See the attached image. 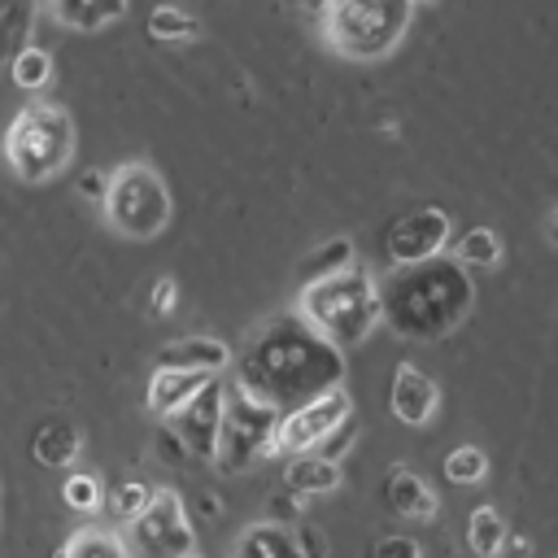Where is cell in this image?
<instances>
[{
    "instance_id": "1",
    "label": "cell",
    "mask_w": 558,
    "mask_h": 558,
    "mask_svg": "<svg viewBox=\"0 0 558 558\" xmlns=\"http://www.w3.org/2000/svg\"><path fill=\"white\" fill-rule=\"evenodd\" d=\"M235 388L253 401L270 405L275 414H288L331 388H344V353L323 344L296 314H275L262 323L244 353L231 357Z\"/></svg>"
},
{
    "instance_id": "2",
    "label": "cell",
    "mask_w": 558,
    "mask_h": 558,
    "mask_svg": "<svg viewBox=\"0 0 558 558\" xmlns=\"http://www.w3.org/2000/svg\"><path fill=\"white\" fill-rule=\"evenodd\" d=\"M475 305L471 275L449 257H427L418 266H397L379 283V323L401 340H445Z\"/></svg>"
},
{
    "instance_id": "3",
    "label": "cell",
    "mask_w": 558,
    "mask_h": 558,
    "mask_svg": "<svg viewBox=\"0 0 558 558\" xmlns=\"http://www.w3.org/2000/svg\"><path fill=\"white\" fill-rule=\"evenodd\" d=\"M292 314L323 344H331L336 353H349L379 327V279L353 262L327 279L301 283Z\"/></svg>"
},
{
    "instance_id": "4",
    "label": "cell",
    "mask_w": 558,
    "mask_h": 558,
    "mask_svg": "<svg viewBox=\"0 0 558 558\" xmlns=\"http://www.w3.org/2000/svg\"><path fill=\"white\" fill-rule=\"evenodd\" d=\"M74 118L57 100L22 105L4 131V161L22 183H48L74 161Z\"/></svg>"
},
{
    "instance_id": "5",
    "label": "cell",
    "mask_w": 558,
    "mask_h": 558,
    "mask_svg": "<svg viewBox=\"0 0 558 558\" xmlns=\"http://www.w3.org/2000/svg\"><path fill=\"white\" fill-rule=\"evenodd\" d=\"M410 22H414V4H401V0H388V4L336 0V4L318 9L323 44L344 61H379V57H388L401 44Z\"/></svg>"
},
{
    "instance_id": "6",
    "label": "cell",
    "mask_w": 558,
    "mask_h": 558,
    "mask_svg": "<svg viewBox=\"0 0 558 558\" xmlns=\"http://www.w3.org/2000/svg\"><path fill=\"white\" fill-rule=\"evenodd\" d=\"M100 209H105L109 231H118L122 240H153V235H161L170 227L174 196H170V187H166L157 166L122 161L118 170L105 174Z\"/></svg>"
},
{
    "instance_id": "7",
    "label": "cell",
    "mask_w": 558,
    "mask_h": 558,
    "mask_svg": "<svg viewBox=\"0 0 558 558\" xmlns=\"http://www.w3.org/2000/svg\"><path fill=\"white\" fill-rule=\"evenodd\" d=\"M279 414L262 401H253L248 392H240L235 384L222 392V418H218V440H214V466L227 475L248 471L257 458L270 453V436H275Z\"/></svg>"
},
{
    "instance_id": "8",
    "label": "cell",
    "mask_w": 558,
    "mask_h": 558,
    "mask_svg": "<svg viewBox=\"0 0 558 558\" xmlns=\"http://www.w3.org/2000/svg\"><path fill=\"white\" fill-rule=\"evenodd\" d=\"M126 554L140 558H192L196 532L187 519V506L174 488H153V501L126 523Z\"/></svg>"
},
{
    "instance_id": "9",
    "label": "cell",
    "mask_w": 558,
    "mask_h": 558,
    "mask_svg": "<svg viewBox=\"0 0 558 558\" xmlns=\"http://www.w3.org/2000/svg\"><path fill=\"white\" fill-rule=\"evenodd\" d=\"M353 418V397L349 388H331L288 414H279L275 423V436H270V449H283V453H314L336 427H344Z\"/></svg>"
},
{
    "instance_id": "10",
    "label": "cell",
    "mask_w": 558,
    "mask_h": 558,
    "mask_svg": "<svg viewBox=\"0 0 558 558\" xmlns=\"http://www.w3.org/2000/svg\"><path fill=\"white\" fill-rule=\"evenodd\" d=\"M384 244H388L392 266H418L427 257H440L449 244V214L440 205L405 209L401 218H392Z\"/></svg>"
},
{
    "instance_id": "11",
    "label": "cell",
    "mask_w": 558,
    "mask_h": 558,
    "mask_svg": "<svg viewBox=\"0 0 558 558\" xmlns=\"http://www.w3.org/2000/svg\"><path fill=\"white\" fill-rule=\"evenodd\" d=\"M222 392L227 384L214 375L179 414H170V432H174V445L183 449V458H201L209 462L214 458V440H218V418H222Z\"/></svg>"
},
{
    "instance_id": "12",
    "label": "cell",
    "mask_w": 558,
    "mask_h": 558,
    "mask_svg": "<svg viewBox=\"0 0 558 558\" xmlns=\"http://www.w3.org/2000/svg\"><path fill=\"white\" fill-rule=\"evenodd\" d=\"M388 405H392V414H397L405 427H423V423H432V414H436V405H440V388H436V379H432L427 371H418L414 362H401V366L392 371Z\"/></svg>"
},
{
    "instance_id": "13",
    "label": "cell",
    "mask_w": 558,
    "mask_h": 558,
    "mask_svg": "<svg viewBox=\"0 0 558 558\" xmlns=\"http://www.w3.org/2000/svg\"><path fill=\"white\" fill-rule=\"evenodd\" d=\"M384 501H388L392 514L414 519V523H432V519L440 514L436 488H432L418 471H410V466H392V471H388V480H384Z\"/></svg>"
},
{
    "instance_id": "14",
    "label": "cell",
    "mask_w": 558,
    "mask_h": 558,
    "mask_svg": "<svg viewBox=\"0 0 558 558\" xmlns=\"http://www.w3.org/2000/svg\"><path fill=\"white\" fill-rule=\"evenodd\" d=\"M157 366L161 371H192V375H218L231 366V349L218 340V336H183V340H170L161 344L157 353Z\"/></svg>"
},
{
    "instance_id": "15",
    "label": "cell",
    "mask_w": 558,
    "mask_h": 558,
    "mask_svg": "<svg viewBox=\"0 0 558 558\" xmlns=\"http://www.w3.org/2000/svg\"><path fill=\"white\" fill-rule=\"evenodd\" d=\"M214 375H192V371H153L148 375V388H144V405H148V414H157V418H170V414H179L205 384H209Z\"/></svg>"
},
{
    "instance_id": "16",
    "label": "cell",
    "mask_w": 558,
    "mask_h": 558,
    "mask_svg": "<svg viewBox=\"0 0 558 558\" xmlns=\"http://www.w3.org/2000/svg\"><path fill=\"white\" fill-rule=\"evenodd\" d=\"M340 480H344L340 462L318 458V453H296V458L283 466V488H288L296 501L318 497V493H331V488H340Z\"/></svg>"
},
{
    "instance_id": "17",
    "label": "cell",
    "mask_w": 558,
    "mask_h": 558,
    "mask_svg": "<svg viewBox=\"0 0 558 558\" xmlns=\"http://www.w3.org/2000/svg\"><path fill=\"white\" fill-rule=\"evenodd\" d=\"M235 558H305V554L292 536V523L257 519L235 536Z\"/></svg>"
},
{
    "instance_id": "18",
    "label": "cell",
    "mask_w": 558,
    "mask_h": 558,
    "mask_svg": "<svg viewBox=\"0 0 558 558\" xmlns=\"http://www.w3.org/2000/svg\"><path fill=\"white\" fill-rule=\"evenodd\" d=\"M78 449H83V436H78V427H74L70 418H48V423H39L35 436H31L35 462L57 466V471H65V466L78 458Z\"/></svg>"
},
{
    "instance_id": "19",
    "label": "cell",
    "mask_w": 558,
    "mask_h": 558,
    "mask_svg": "<svg viewBox=\"0 0 558 558\" xmlns=\"http://www.w3.org/2000/svg\"><path fill=\"white\" fill-rule=\"evenodd\" d=\"M48 13H52L61 26L78 31V35H96V31L113 26V22H122V17H126V4H96V0H52V4H48Z\"/></svg>"
},
{
    "instance_id": "20",
    "label": "cell",
    "mask_w": 558,
    "mask_h": 558,
    "mask_svg": "<svg viewBox=\"0 0 558 558\" xmlns=\"http://www.w3.org/2000/svg\"><path fill=\"white\" fill-rule=\"evenodd\" d=\"M510 541V527L506 519L493 510V506H475L471 519H466V545L480 554V558H497Z\"/></svg>"
},
{
    "instance_id": "21",
    "label": "cell",
    "mask_w": 558,
    "mask_h": 558,
    "mask_svg": "<svg viewBox=\"0 0 558 558\" xmlns=\"http://www.w3.org/2000/svg\"><path fill=\"white\" fill-rule=\"evenodd\" d=\"M35 4L26 0H0V65H9L17 57V48H26V35L35 26Z\"/></svg>"
},
{
    "instance_id": "22",
    "label": "cell",
    "mask_w": 558,
    "mask_h": 558,
    "mask_svg": "<svg viewBox=\"0 0 558 558\" xmlns=\"http://www.w3.org/2000/svg\"><path fill=\"white\" fill-rule=\"evenodd\" d=\"M344 266H353V240H349V235H331L327 244H318V248L296 266V279H301V283H314V279H327V275H336V270H344Z\"/></svg>"
},
{
    "instance_id": "23",
    "label": "cell",
    "mask_w": 558,
    "mask_h": 558,
    "mask_svg": "<svg viewBox=\"0 0 558 558\" xmlns=\"http://www.w3.org/2000/svg\"><path fill=\"white\" fill-rule=\"evenodd\" d=\"M453 262L466 270V266H497L501 262V235L493 227H471L453 240Z\"/></svg>"
},
{
    "instance_id": "24",
    "label": "cell",
    "mask_w": 558,
    "mask_h": 558,
    "mask_svg": "<svg viewBox=\"0 0 558 558\" xmlns=\"http://www.w3.org/2000/svg\"><path fill=\"white\" fill-rule=\"evenodd\" d=\"M9 74H13V83H17L22 92H44V87L52 83V52L39 48V44H26V48H17V57L9 61Z\"/></svg>"
},
{
    "instance_id": "25",
    "label": "cell",
    "mask_w": 558,
    "mask_h": 558,
    "mask_svg": "<svg viewBox=\"0 0 558 558\" xmlns=\"http://www.w3.org/2000/svg\"><path fill=\"white\" fill-rule=\"evenodd\" d=\"M61 558H131V554H126L118 532H109V527H78L65 541Z\"/></svg>"
},
{
    "instance_id": "26",
    "label": "cell",
    "mask_w": 558,
    "mask_h": 558,
    "mask_svg": "<svg viewBox=\"0 0 558 558\" xmlns=\"http://www.w3.org/2000/svg\"><path fill=\"white\" fill-rule=\"evenodd\" d=\"M148 35L161 39V44H187L201 35V17H192L187 9H174V4H161L148 13Z\"/></svg>"
},
{
    "instance_id": "27",
    "label": "cell",
    "mask_w": 558,
    "mask_h": 558,
    "mask_svg": "<svg viewBox=\"0 0 558 558\" xmlns=\"http://www.w3.org/2000/svg\"><path fill=\"white\" fill-rule=\"evenodd\" d=\"M488 475V453L480 445H458L445 453V480L453 484H480Z\"/></svg>"
},
{
    "instance_id": "28",
    "label": "cell",
    "mask_w": 558,
    "mask_h": 558,
    "mask_svg": "<svg viewBox=\"0 0 558 558\" xmlns=\"http://www.w3.org/2000/svg\"><path fill=\"white\" fill-rule=\"evenodd\" d=\"M61 501H65L70 510L92 514V510L105 501V488H100V480H96L92 471H70V475L61 480Z\"/></svg>"
},
{
    "instance_id": "29",
    "label": "cell",
    "mask_w": 558,
    "mask_h": 558,
    "mask_svg": "<svg viewBox=\"0 0 558 558\" xmlns=\"http://www.w3.org/2000/svg\"><path fill=\"white\" fill-rule=\"evenodd\" d=\"M153 488L157 484H144V480H122L118 488H113V497H109V510H113V519L118 523H131L148 501H153Z\"/></svg>"
},
{
    "instance_id": "30",
    "label": "cell",
    "mask_w": 558,
    "mask_h": 558,
    "mask_svg": "<svg viewBox=\"0 0 558 558\" xmlns=\"http://www.w3.org/2000/svg\"><path fill=\"white\" fill-rule=\"evenodd\" d=\"M371 558H423V545L414 536H384V541H375Z\"/></svg>"
},
{
    "instance_id": "31",
    "label": "cell",
    "mask_w": 558,
    "mask_h": 558,
    "mask_svg": "<svg viewBox=\"0 0 558 558\" xmlns=\"http://www.w3.org/2000/svg\"><path fill=\"white\" fill-rule=\"evenodd\" d=\"M174 301H179V283H174V275H161V279L153 283V292H148V310H153V318L170 314Z\"/></svg>"
},
{
    "instance_id": "32",
    "label": "cell",
    "mask_w": 558,
    "mask_h": 558,
    "mask_svg": "<svg viewBox=\"0 0 558 558\" xmlns=\"http://www.w3.org/2000/svg\"><path fill=\"white\" fill-rule=\"evenodd\" d=\"M78 187H83L87 196H96V201H100V196H105V174H100V170H87V174L78 179Z\"/></svg>"
},
{
    "instance_id": "33",
    "label": "cell",
    "mask_w": 558,
    "mask_h": 558,
    "mask_svg": "<svg viewBox=\"0 0 558 558\" xmlns=\"http://www.w3.org/2000/svg\"><path fill=\"white\" fill-rule=\"evenodd\" d=\"M192 558H196V554H192Z\"/></svg>"
}]
</instances>
